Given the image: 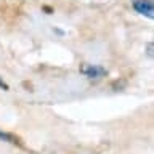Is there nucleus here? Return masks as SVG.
I'll return each instance as SVG.
<instances>
[{"instance_id": "f257e3e1", "label": "nucleus", "mask_w": 154, "mask_h": 154, "mask_svg": "<svg viewBox=\"0 0 154 154\" xmlns=\"http://www.w3.org/2000/svg\"><path fill=\"white\" fill-rule=\"evenodd\" d=\"M133 8L138 13L144 14L148 18L154 16V7H152V0H135L133 2Z\"/></svg>"}, {"instance_id": "f03ea898", "label": "nucleus", "mask_w": 154, "mask_h": 154, "mask_svg": "<svg viewBox=\"0 0 154 154\" xmlns=\"http://www.w3.org/2000/svg\"><path fill=\"white\" fill-rule=\"evenodd\" d=\"M82 72L87 77H90V79H98V77H103L106 74V71L100 66H85L82 67Z\"/></svg>"}, {"instance_id": "7ed1b4c3", "label": "nucleus", "mask_w": 154, "mask_h": 154, "mask_svg": "<svg viewBox=\"0 0 154 154\" xmlns=\"http://www.w3.org/2000/svg\"><path fill=\"white\" fill-rule=\"evenodd\" d=\"M0 138H3V140H8V141L14 143V138L11 137V135H8V133H2V132H0Z\"/></svg>"}, {"instance_id": "20e7f679", "label": "nucleus", "mask_w": 154, "mask_h": 154, "mask_svg": "<svg viewBox=\"0 0 154 154\" xmlns=\"http://www.w3.org/2000/svg\"><path fill=\"white\" fill-rule=\"evenodd\" d=\"M0 87H2V88H5V90H7V88H8V85H7V84H5V82H2V80H0Z\"/></svg>"}]
</instances>
